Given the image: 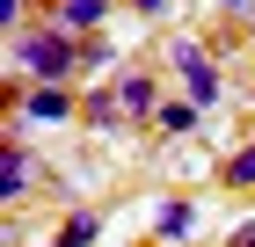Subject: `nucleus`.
<instances>
[{"label":"nucleus","mask_w":255,"mask_h":247,"mask_svg":"<svg viewBox=\"0 0 255 247\" xmlns=\"http://www.w3.org/2000/svg\"><path fill=\"white\" fill-rule=\"evenodd\" d=\"M15 66L29 80H44V87H51V80H66L80 66V51H73V37H66V29H29V37H15Z\"/></svg>","instance_id":"nucleus-1"},{"label":"nucleus","mask_w":255,"mask_h":247,"mask_svg":"<svg viewBox=\"0 0 255 247\" xmlns=\"http://www.w3.org/2000/svg\"><path fill=\"white\" fill-rule=\"evenodd\" d=\"M175 73H182V87H190L197 109H212V102H219V66L197 51V44H175Z\"/></svg>","instance_id":"nucleus-2"},{"label":"nucleus","mask_w":255,"mask_h":247,"mask_svg":"<svg viewBox=\"0 0 255 247\" xmlns=\"http://www.w3.org/2000/svg\"><path fill=\"white\" fill-rule=\"evenodd\" d=\"M117 102H124V116H160V87L146 73H124L117 80Z\"/></svg>","instance_id":"nucleus-3"},{"label":"nucleus","mask_w":255,"mask_h":247,"mask_svg":"<svg viewBox=\"0 0 255 247\" xmlns=\"http://www.w3.org/2000/svg\"><path fill=\"white\" fill-rule=\"evenodd\" d=\"M22 189H29V153H22V138H7V153H0V196L15 204Z\"/></svg>","instance_id":"nucleus-4"},{"label":"nucleus","mask_w":255,"mask_h":247,"mask_svg":"<svg viewBox=\"0 0 255 247\" xmlns=\"http://www.w3.org/2000/svg\"><path fill=\"white\" fill-rule=\"evenodd\" d=\"M102 15H110V0H59V29L66 37H88Z\"/></svg>","instance_id":"nucleus-5"},{"label":"nucleus","mask_w":255,"mask_h":247,"mask_svg":"<svg viewBox=\"0 0 255 247\" xmlns=\"http://www.w3.org/2000/svg\"><path fill=\"white\" fill-rule=\"evenodd\" d=\"M22 116H29V124H59V116H73V95H66V87H37V95L22 102Z\"/></svg>","instance_id":"nucleus-6"},{"label":"nucleus","mask_w":255,"mask_h":247,"mask_svg":"<svg viewBox=\"0 0 255 247\" xmlns=\"http://www.w3.org/2000/svg\"><path fill=\"white\" fill-rule=\"evenodd\" d=\"M95 233H102V218H95V211H73V218L59 226V240H51V247H95Z\"/></svg>","instance_id":"nucleus-7"},{"label":"nucleus","mask_w":255,"mask_h":247,"mask_svg":"<svg viewBox=\"0 0 255 247\" xmlns=\"http://www.w3.org/2000/svg\"><path fill=\"white\" fill-rule=\"evenodd\" d=\"M190 226H197V204H190V196H175V204H160V240H182Z\"/></svg>","instance_id":"nucleus-8"},{"label":"nucleus","mask_w":255,"mask_h":247,"mask_svg":"<svg viewBox=\"0 0 255 247\" xmlns=\"http://www.w3.org/2000/svg\"><path fill=\"white\" fill-rule=\"evenodd\" d=\"M160 131H197V102H160Z\"/></svg>","instance_id":"nucleus-9"},{"label":"nucleus","mask_w":255,"mask_h":247,"mask_svg":"<svg viewBox=\"0 0 255 247\" xmlns=\"http://www.w3.org/2000/svg\"><path fill=\"white\" fill-rule=\"evenodd\" d=\"M226 182H234V189H255V146H241L234 160H226Z\"/></svg>","instance_id":"nucleus-10"},{"label":"nucleus","mask_w":255,"mask_h":247,"mask_svg":"<svg viewBox=\"0 0 255 247\" xmlns=\"http://www.w3.org/2000/svg\"><path fill=\"white\" fill-rule=\"evenodd\" d=\"M131 7H146V15H153V7H168V0H131Z\"/></svg>","instance_id":"nucleus-11"},{"label":"nucleus","mask_w":255,"mask_h":247,"mask_svg":"<svg viewBox=\"0 0 255 247\" xmlns=\"http://www.w3.org/2000/svg\"><path fill=\"white\" fill-rule=\"evenodd\" d=\"M241 247H255V233H241Z\"/></svg>","instance_id":"nucleus-12"},{"label":"nucleus","mask_w":255,"mask_h":247,"mask_svg":"<svg viewBox=\"0 0 255 247\" xmlns=\"http://www.w3.org/2000/svg\"><path fill=\"white\" fill-rule=\"evenodd\" d=\"M248 37H255V7H248Z\"/></svg>","instance_id":"nucleus-13"},{"label":"nucleus","mask_w":255,"mask_h":247,"mask_svg":"<svg viewBox=\"0 0 255 247\" xmlns=\"http://www.w3.org/2000/svg\"><path fill=\"white\" fill-rule=\"evenodd\" d=\"M226 7H248V0H226Z\"/></svg>","instance_id":"nucleus-14"}]
</instances>
